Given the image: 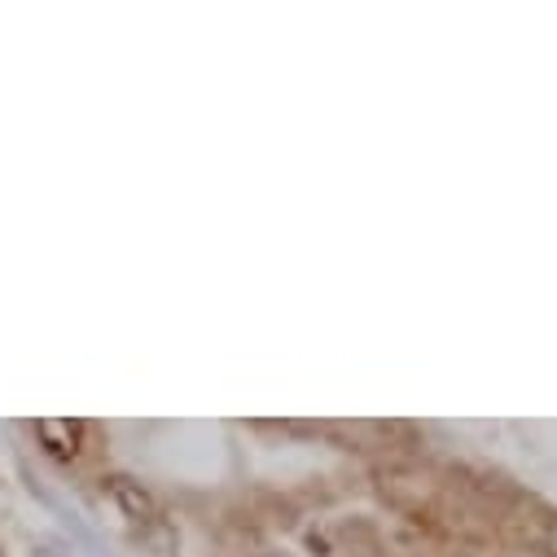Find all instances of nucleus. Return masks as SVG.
Wrapping results in <instances>:
<instances>
[{"mask_svg":"<svg viewBox=\"0 0 557 557\" xmlns=\"http://www.w3.org/2000/svg\"><path fill=\"white\" fill-rule=\"evenodd\" d=\"M36 435H40V444H45L58 461H71V457L79 453L84 422H71V417H40V422H36Z\"/></svg>","mask_w":557,"mask_h":557,"instance_id":"1","label":"nucleus"},{"mask_svg":"<svg viewBox=\"0 0 557 557\" xmlns=\"http://www.w3.org/2000/svg\"><path fill=\"white\" fill-rule=\"evenodd\" d=\"M106 492L114 496V505L132 518V522H150L154 513H159V505H154V496L141 487V483H132V479H123V474H110L106 479Z\"/></svg>","mask_w":557,"mask_h":557,"instance_id":"2","label":"nucleus"},{"mask_svg":"<svg viewBox=\"0 0 557 557\" xmlns=\"http://www.w3.org/2000/svg\"><path fill=\"white\" fill-rule=\"evenodd\" d=\"M540 548H544L548 557H557V518H548V522H544V535H540Z\"/></svg>","mask_w":557,"mask_h":557,"instance_id":"3","label":"nucleus"}]
</instances>
